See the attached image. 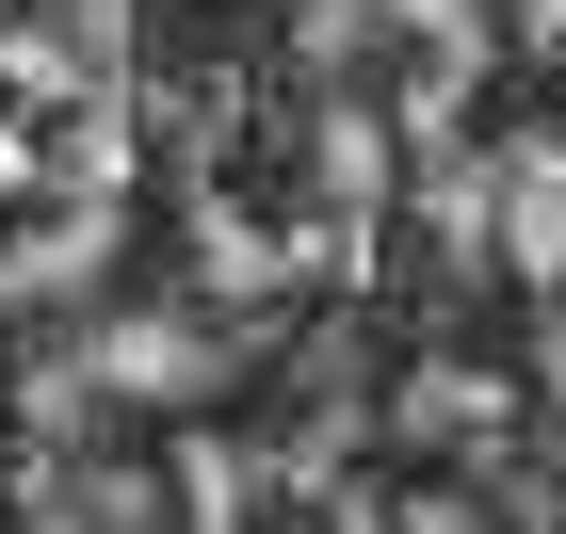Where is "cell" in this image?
Masks as SVG:
<instances>
[{
    "mask_svg": "<svg viewBox=\"0 0 566 534\" xmlns=\"http://www.w3.org/2000/svg\"><path fill=\"white\" fill-rule=\"evenodd\" d=\"M485 260H518L534 292H566V130H518L485 163Z\"/></svg>",
    "mask_w": 566,
    "mask_h": 534,
    "instance_id": "1",
    "label": "cell"
},
{
    "mask_svg": "<svg viewBox=\"0 0 566 534\" xmlns=\"http://www.w3.org/2000/svg\"><path fill=\"white\" fill-rule=\"evenodd\" d=\"M405 438H518V389H502V373H485V356H421V373H405V405H389Z\"/></svg>",
    "mask_w": 566,
    "mask_h": 534,
    "instance_id": "2",
    "label": "cell"
},
{
    "mask_svg": "<svg viewBox=\"0 0 566 534\" xmlns=\"http://www.w3.org/2000/svg\"><path fill=\"white\" fill-rule=\"evenodd\" d=\"M97 373H114V389H211V341H195V324H114V341H97Z\"/></svg>",
    "mask_w": 566,
    "mask_h": 534,
    "instance_id": "3",
    "label": "cell"
}]
</instances>
